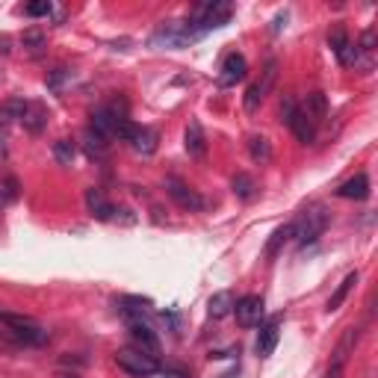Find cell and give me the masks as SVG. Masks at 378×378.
I'll list each match as a JSON object with an SVG mask.
<instances>
[{
    "mask_svg": "<svg viewBox=\"0 0 378 378\" xmlns=\"http://www.w3.org/2000/svg\"><path fill=\"white\" fill-rule=\"evenodd\" d=\"M302 112H305V116L310 119V122H314L317 127L328 119V98H325V92H310L307 98H305V104L299 107Z\"/></svg>",
    "mask_w": 378,
    "mask_h": 378,
    "instance_id": "ac0fdd59",
    "label": "cell"
},
{
    "mask_svg": "<svg viewBox=\"0 0 378 378\" xmlns=\"http://www.w3.org/2000/svg\"><path fill=\"white\" fill-rule=\"evenodd\" d=\"M0 340L12 343V346H45L51 334L47 328H42L36 319L21 317V314H9V310H0Z\"/></svg>",
    "mask_w": 378,
    "mask_h": 378,
    "instance_id": "6da1fadb",
    "label": "cell"
},
{
    "mask_svg": "<svg viewBox=\"0 0 378 378\" xmlns=\"http://www.w3.org/2000/svg\"><path fill=\"white\" fill-rule=\"evenodd\" d=\"M287 127H290L293 134H295V139H299V142H305V145H310V142L317 139V124L310 122V119L305 116V112H302L299 107H295V112H293V116L287 119Z\"/></svg>",
    "mask_w": 378,
    "mask_h": 378,
    "instance_id": "e0dca14e",
    "label": "cell"
},
{
    "mask_svg": "<svg viewBox=\"0 0 378 378\" xmlns=\"http://www.w3.org/2000/svg\"><path fill=\"white\" fill-rule=\"evenodd\" d=\"M116 364H119V370H124L127 375H134V378H151V375L160 372V360L154 355L136 349V346L119 349L116 352Z\"/></svg>",
    "mask_w": 378,
    "mask_h": 378,
    "instance_id": "5b68a950",
    "label": "cell"
},
{
    "mask_svg": "<svg viewBox=\"0 0 378 378\" xmlns=\"http://www.w3.org/2000/svg\"><path fill=\"white\" fill-rule=\"evenodd\" d=\"M234 305H237L234 293H231V290H222V293H216V295L210 299L207 314H210L213 319H225L228 314H234Z\"/></svg>",
    "mask_w": 378,
    "mask_h": 378,
    "instance_id": "d6986e66",
    "label": "cell"
},
{
    "mask_svg": "<svg viewBox=\"0 0 378 378\" xmlns=\"http://www.w3.org/2000/svg\"><path fill=\"white\" fill-rule=\"evenodd\" d=\"M231 189H234L237 199H242V201H252L254 195H257V184H254V177H252V175H245V172L234 175Z\"/></svg>",
    "mask_w": 378,
    "mask_h": 378,
    "instance_id": "cb8c5ba5",
    "label": "cell"
},
{
    "mask_svg": "<svg viewBox=\"0 0 378 378\" xmlns=\"http://www.w3.org/2000/svg\"><path fill=\"white\" fill-rule=\"evenodd\" d=\"M166 192H169V199L177 204V207H184V210H189V213H195V210H204V199L195 189H189L187 184H180L177 177H169L166 180Z\"/></svg>",
    "mask_w": 378,
    "mask_h": 378,
    "instance_id": "ba28073f",
    "label": "cell"
},
{
    "mask_svg": "<svg viewBox=\"0 0 378 378\" xmlns=\"http://www.w3.org/2000/svg\"><path fill=\"white\" fill-rule=\"evenodd\" d=\"M337 199H349V201H367L370 199V177L364 172H358L355 177L343 180V184L334 189Z\"/></svg>",
    "mask_w": 378,
    "mask_h": 378,
    "instance_id": "4fadbf2b",
    "label": "cell"
},
{
    "mask_svg": "<svg viewBox=\"0 0 378 378\" xmlns=\"http://www.w3.org/2000/svg\"><path fill=\"white\" fill-rule=\"evenodd\" d=\"M116 305H119V314H122L127 322L145 319L148 314H151V299H139V295H122Z\"/></svg>",
    "mask_w": 378,
    "mask_h": 378,
    "instance_id": "9a60e30c",
    "label": "cell"
},
{
    "mask_svg": "<svg viewBox=\"0 0 378 378\" xmlns=\"http://www.w3.org/2000/svg\"><path fill=\"white\" fill-rule=\"evenodd\" d=\"M231 15H234V6L228 4V0H207V4H199V6L192 9V15H189L187 21L204 36L207 30L225 27L228 21H231Z\"/></svg>",
    "mask_w": 378,
    "mask_h": 378,
    "instance_id": "3957f363",
    "label": "cell"
},
{
    "mask_svg": "<svg viewBox=\"0 0 378 378\" xmlns=\"http://www.w3.org/2000/svg\"><path fill=\"white\" fill-rule=\"evenodd\" d=\"M69 77V69H57V71H51L47 74V89H54V92H59L62 89V80Z\"/></svg>",
    "mask_w": 378,
    "mask_h": 378,
    "instance_id": "4dcf8cb0",
    "label": "cell"
},
{
    "mask_svg": "<svg viewBox=\"0 0 378 378\" xmlns=\"http://www.w3.org/2000/svg\"><path fill=\"white\" fill-rule=\"evenodd\" d=\"M86 210H89V216L98 219V222H112V213H116V207L107 201L104 189H98V187L86 189Z\"/></svg>",
    "mask_w": 378,
    "mask_h": 378,
    "instance_id": "5bb4252c",
    "label": "cell"
},
{
    "mask_svg": "<svg viewBox=\"0 0 378 378\" xmlns=\"http://www.w3.org/2000/svg\"><path fill=\"white\" fill-rule=\"evenodd\" d=\"M275 80H278V59H266L260 80H254V83L249 86V92H245V98H242L245 112H257V110H260V104L266 101V95L272 92Z\"/></svg>",
    "mask_w": 378,
    "mask_h": 378,
    "instance_id": "8992f818",
    "label": "cell"
},
{
    "mask_svg": "<svg viewBox=\"0 0 378 378\" xmlns=\"http://www.w3.org/2000/svg\"><path fill=\"white\" fill-rule=\"evenodd\" d=\"M358 337H360V328H346V331H343V337H340V343H337V349H334V355H331L334 364H343V367H346L349 355H352L355 346H358Z\"/></svg>",
    "mask_w": 378,
    "mask_h": 378,
    "instance_id": "ffe728a7",
    "label": "cell"
},
{
    "mask_svg": "<svg viewBox=\"0 0 378 378\" xmlns=\"http://www.w3.org/2000/svg\"><path fill=\"white\" fill-rule=\"evenodd\" d=\"M54 157H57V163L59 166H74V157H77V145L71 142V139H57L54 142Z\"/></svg>",
    "mask_w": 378,
    "mask_h": 378,
    "instance_id": "484cf974",
    "label": "cell"
},
{
    "mask_svg": "<svg viewBox=\"0 0 378 378\" xmlns=\"http://www.w3.org/2000/svg\"><path fill=\"white\" fill-rule=\"evenodd\" d=\"M21 124H24V130H30V134H42L45 124H47V110H45V104H27L24 116H21Z\"/></svg>",
    "mask_w": 378,
    "mask_h": 378,
    "instance_id": "44dd1931",
    "label": "cell"
},
{
    "mask_svg": "<svg viewBox=\"0 0 378 378\" xmlns=\"http://www.w3.org/2000/svg\"><path fill=\"white\" fill-rule=\"evenodd\" d=\"M184 145H187V154L195 157V160H201V157L207 154V136H204L201 122H189V124H187Z\"/></svg>",
    "mask_w": 378,
    "mask_h": 378,
    "instance_id": "2e32d148",
    "label": "cell"
},
{
    "mask_svg": "<svg viewBox=\"0 0 378 378\" xmlns=\"http://www.w3.org/2000/svg\"><path fill=\"white\" fill-rule=\"evenodd\" d=\"M9 160V145H6V139L0 136V163H6Z\"/></svg>",
    "mask_w": 378,
    "mask_h": 378,
    "instance_id": "836d02e7",
    "label": "cell"
},
{
    "mask_svg": "<svg viewBox=\"0 0 378 378\" xmlns=\"http://www.w3.org/2000/svg\"><path fill=\"white\" fill-rule=\"evenodd\" d=\"M127 328H130V340H134L136 349H142V352H148V355H157V352H160V340H157V334L151 331V325H148L145 319L127 322Z\"/></svg>",
    "mask_w": 378,
    "mask_h": 378,
    "instance_id": "30bf717a",
    "label": "cell"
},
{
    "mask_svg": "<svg viewBox=\"0 0 378 378\" xmlns=\"http://www.w3.org/2000/svg\"><path fill=\"white\" fill-rule=\"evenodd\" d=\"M201 33L195 30L189 21H166L154 30L151 47H166V51H180V47H189L192 42H199Z\"/></svg>",
    "mask_w": 378,
    "mask_h": 378,
    "instance_id": "7a4b0ae2",
    "label": "cell"
},
{
    "mask_svg": "<svg viewBox=\"0 0 378 378\" xmlns=\"http://www.w3.org/2000/svg\"><path fill=\"white\" fill-rule=\"evenodd\" d=\"M325 228H328V210L322 204H310L299 216V222H293V237L299 240V245H307L317 242Z\"/></svg>",
    "mask_w": 378,
    "mask_h": 378,
    "instance_id": "277c9868",
    "label": "cell"
},
{
    "mask_svg": "<svg viewBox=\"0 0 378 378\" xmlns=\"http://www.w3.org/2000/svg\"><path fill=\"white\" fill-rule=\"evenodd\" d=\"M343 370H346V367H343V364H334V360H331V364H328V370H325V375H322V378H343Z\"/></svg>",
    "mask_w": 378,
    "mask_h": 378,
    "instance_id": "d6a6232c",
    "label": "cell"
},
{
    "mask_svg": "<svg viewBox=\"0 0 378 378\" xmlns=\"http://www.w3.org/2000/svg\"><path fill=\"white\" fill-rule=\"evenodd\" d=\"M293 237V225H284V228H278V231L272 234V240L266 242V257H275L278 252H281V245Z\"/></svg>",
    "mask_w": 378,
    "mask_h": 378,
    "instance_id": "83f0119b",
    "label": "cell"
},
{
    "mask_svg": "<svg viewBox=\"0 0 378 378\" xmlns=\"http://www.w3.org/2000/svg\"><path fill=\"white\" fill-rule=\"evenodd\" d=\"M358 278H360L358 272H349L346 278H343V281H340V287L334 290V295H331V299H328V307H325V310H328V314H334V310H340V305H343V302H346V295H349V290H352V287L358 284Z\"/></svg>",
    "mask_w": 378,
    "mask_h": 378,
    "instance_id": "603a6c76",
    "label": "cell"
},
{
    "mask_svg": "<svg viewBox=\"0 0 378 378\" xmlns=\"http://www.w3.org/2000/svg\"><path fill=\"white\" fill-rule=\"evenodd\" d=\"M83 151H86L92 160H107L110 142H107L101 134H95L92 127H86V130H83Z\"/></svg>",
    "mask_w": 378,
    "mask_h": 378,
    "instance_id": "7402d4cb",
    "label": "cell"
},
{
    "mask_svg": "<svg viewBox=\"0 0 378 378\" xmlns=\"http://www.w3.org/2000/svg\"><path fill=\"white\" fill-rule=\"evenodd\" d=\"M328 45H331V51L340 57V54H343V51H346V47L352 45V42H349V33H346V30H343V27L337 24L331 33H328Z\"/></svg>",
    "mask_w": 378,
    "mask_h": 378,
    "instance_id": "f1b7e54d",
    "label": "cell"
},
{
    "mask_svg": "<svg viewBox=\"0 0 378 378\" xmlns=\"http://www.w3.org/2000/svg\"><path fill=\"white\" fill-rule=\"evenodd\" d=\"M21 45H24V51H27L30 57H42L45 47H47V39H45L42 30H27L24 39H21Z\"/></svg>",
    "mask_w": 378,
    "mask_h": 378,
    "instance_id": "d4e9b609",
    "label": "cell"
},
{
    "mask_svg": "<svg viewBox=\"0 0 378 378\" xmlns=\"http://www.w3.org/2000/svg\"><path fill=\"white\" fill-rule=\"evenodd\" d=\"M249 154H252V160L254 163H269L272 160V145H269V139L266 136H252L249 139Z\"/></svg>",
    "mask_w": 378,
    "mask_h": 378,
    "instance_id": "4316f807",
    "label": "cell"
},
{
    "mask_svg": "<svg viewBox=\"0 0 378 378\" xmlns=\"http://www.w3.org/2000/svg\"><path fill=\"white\" fill-rule=\"evenodd\" d=\"M24 12L30 15V18H47V15L54 12V6L47 4V0H39V4H30V6H24Z\"/></svg>",
    "mask_w": 378,
    "mask_h": 378,
    "instance_id": "f546056e",
    "label": "cell"
},
{
    "mask_svg": "<svg viewBox=\"0 0 378 378\" xmlns=\"http://www.w3.org/2000/svg\"><path fill=\"white\" fill-rule=\"evenodd\" d=\"M249 74V62H245L242 54L231 51L225 59H222V69H219V86H237L240 80H245Z\"/></svg>",
    "mask_w": 378,
    "mask_h": 378,
    "instance_id": "9c48e42d",
    "label": "cell"
},
{
    "mask_svg": "<svg viewBox=\"0 0 378 378\" xmlns=\"http://www.w3.org/2000/svg\"><path fill=\"white\" fill-rule=\"evenodd\" d=\"M234 317L242 328H257L266 317V305H263L260 295H242L234 305Z\"/></svg>",
    "mask_w": 378,
    "mask_h": 378,
    "instance_id": "52a82bcc",
    "label": "cell"
},
{
    "mask_svg": "<svg viewBox=\"0 0 378 378\" xmlns=\"http://www.w3.org/2000/svg\"><path fill=\"white\" fill-rule=\"evenodd\" d=\"M295 107H299V104H295V101H293L290 95H287L284 101H281V122H284V124H287V119H290L293 112H295Z\"/></svg>",
    "mask_w": 378,
    "mask_h": 378,
    "instance_id": "1f68e13d",
    "label": "cell"
},
{
    "mask_svg": "<svg viewBox=\"0 0 378 378\" xmlns=\"http://www.w3.org/2000/svg\"><path fill=\"white\" fill-rule=\"evenodd\" d=\"M278 337H281V317H272L266 325H260V334H257V343L254 349L260 358H269L278 346Z\"/></svg>",
    "mask_w": 378,
    "mask_h": 378,
    "instance_id": "7c38bea8",
    "label": "cell"
},
{
    "mask_svg": "<svg viewBox=\"0 0 378 378\" xmlns=\"http://www.w3.org/2000/svg\"><path fill=\"white\" fill-rule=\"evenodd\" d=\"M127 142H130V148H134L136 154H142V157H151V154L157 151V145H160V134H157L154 127L134 124V134L127 136Z\"/></svg>",
    "mask_w": 378,
    "mask_h": 378,
    "instance_id": "8fae6325",
    "label": "cell"
}]
</instances>
